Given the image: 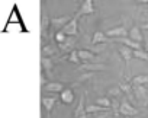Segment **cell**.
I'll return each mask as SVG.
<instances>
[{
	"instance_id": "8",
	"label": "cell",
	"mask_w": 148,
	"mask_h": 118,
	"mask_svg": "<svg viewBox=\"0 0 148 118\" xmlns=\"http://www.w3.org/2000/svg\"><path fill=\"white\" fill-rule=\"evenodd\" d=\"M80 72H102L105 70V66L100 63H83L79 67Z\"/></svg>"
},
{
	"instance_id": "3",
	"label": "cell",
	"mask_w": 148,
	"mask_h": 118,
	"mask_svg": "<svg viewBox=\"0 0 148 118\" xmlns=\"http://www.w3.org/2000/svg\"><path fill=\"white\" fill-rule=\"evenodd\" d=\"M119 114L121 115H123L125 118L126 117H135V115H138V109L132 105V104H129L128 101H123V102H121V108H119Z\"/></svg>"
},
{
	"instance_id": "26",
	"label": "cell",
	"mask_w": 148,
	"mask_h": 118,
	"mask_svg": "<svg viewBox=\"0 0 148 118\" xmlns=\"http://www.w3.org/2000/svg\"><path fill=\"white\" fill-rule=\"evenodd\" d=\"M134 58L148 61V52H147L145 50H136V51H134Z\"/></svg>"
},
{
	"instance_id": "12",
	"label": "cell",
	"mask_w": 148,
	"mask_h": 118,
	"mask_svg": "<svg viewBox=\"0 0 148 118\" xmlns=\"http://www.w3.org/2000/svg\"><path fill=\"white\" fill-rule=\"evenodd\" d=\"M118 42H121L122 45H125V47H128V48H131V50H134V51H136V50H144L142 47H141V44H138V42H135V41H132L131 38H118L116 39Z\"/></svg>"
},
{
	"instance_id": "30",
	"label": "cell",
	"mask_w": 148,
	"mask_h": 118,
	"mask_svg": "<svg viewBox=\"0 0 148 118\" xmlns=\"http://www.w3.org/2000/svg\"><path fill=\"white\" fill-rule=\"evenodd\" d=\"M144 50L148 52V39H147V41H145V44H144Z\"/></svg>"
},
{
	"instance_id": "18",
	"label": "cell",
	"mask_w": 148,
	"mask_h": 118,
	"mask_svg": "<svg viewBox=\"0 0 148 118\" xmlns=\"http://www.w3.org/2000/svg\"><path fill=\"white\" fill-rule=\"evenodd\" d=\"M86 111H87V114H103L108 109L100 106V105H97V104H90V105L86 106Z\"/></svg>"
},
{
	"instance_id": "5",
	"label": "cell",
	"mask_w": 148,
	"mask_h": 118,
	"mask_svg": "<svg viewBox=\"0 0 148 118\" xmlns=\"http://www.w3.org/2000/svg\"><path fill=\"white\" fill-rule=\"evenodd\" d=\"M84 99H86V96L83 95V96H80V101H79V105H77V108H76V111H74V118H87V111H86V104H84Z\"/></svg>"
},
{
	"instance_id": "21",
	"label": "cell",
	"mask_w": 148,
	"mask_h": 118,
	"mask_svg": "<svg viewBox=\"0 0 148 118\" xmlns=\"http://www.w3.org/2000/svg\"><path fill=\"white\" fill-rule=\"evenodd\" d=\"M49 23H51V19L45 13H42V16H41V32H42V37H45V32L48 31Z\"/></svg>"
},
{
	"instance_id": "15",
	"label": "cell",
	"mask_w": 148,
	"mask_h": 118,
	"mask_svg": "<svg viewBox=\"0 0 148 118\" xmlns=\"http://www.w3.org/2000/svg\"><path fill=\"white\" fill-rule=\"evenodd\" d=\"M106 41H108V37H106V34L102 32V31H96V32L93 34V37H92V44H93V45L105 44Z\"/></svg>"
},
{
	"instance_id": "20",
	"label": "cell",
	"mask_w": 148,
	"mask_h": 118,
	"mask_svg": "<svg viewBox=\"0 0 148 118\" xmlns=\"http://www.w3.org/2000/svg\"><path fill=\"white\" fill-rule=\"evenodd\" d=\"M41 66H42V70H44V72L51 73V70H52V67H54V63H52L51 58L42 57V58H41Z\"/></svg>"
},
{
	"instance_id": "27",
	"label": "cell",
	"mask_w": 148,
	"mask_h": 118,
	"mask_svg": "<svg viewBox=\"0 0 148 118\" xmlns=\"http://www.w3.org/2000/svg\"><path fill=\"white\" fill-rule=\"evenodd\" d=\"M122 93V89H121V86H113V88H109V90H108V95H110V96H119Z\"/></svg>"
},
{
	"instance_id": "10",
	"label": "cell",
	"mask_w": 148,
	"mask_h": 118,
	"mask_svg": "<svg viewBox=\"0 0 148 118\" xmlns=\"http://www.w3.org/2000/svg\"><path fill=\"white\" fill-rule=\"evenodd\" d=\"M60 99H61L62 104H65V105H71L73 101H74V92H73L70 88H65V89L60 93Z\"/></svg>"
},
{
	"instance_id": "25",
	"label": "cell",
	"mask_w": 148,
	"mask_h": 118,
	"mask_svg": "<svg viewBox=\"0 0 148 118\" xmlns=\"http://www.w3.org/2000/svg\"><path fill=\"white\" fill-rule=\"evenodd\" d=\"M67 35L62 32V31H57L55 34H54V39H55V42L58 44V45H61V44H64L65 41H67Z\"/></svg>"
},
{
	"instance_id": "2",
	"label": "cell",
	"mask_w": 148,
	"mask_h": 118,
	"mask_svg": "<svg viewBox=\"0 0 148 118\" xmlns=\"http://www.w3.org/2000/svg\"><path fill=\"white\" fill-rule=\"evenodd\" d=\"M61 31H62L67 37H76V35L79 34V18L74 16Z\"/></svg>"
},
{
	"instance_id": "17",
	"label": "cell",
	"mask_w": 148,
	"mask_h": 118,
	"mask_svg": "<svg viewBox=\"0 0 148 118\" xmlns=\"http://www.w3.org/2000/svg\"><path fill=\"white\" fill-rule=\"evenodd\" d=\"M147 83H148V76L147 75H138V76L132 77V80H131L132 86H144Z\"/></svg>"
},
{
	"instance_id": "6",
	"label": "cell",
	"mask_w": 148,
	"mask_h": 118,
	"mask_svg": "<svg viewBox=\"0 0 148 118\" xmlns=\"http://www.w3.org/2000/svg\"><path fill=\"white\" fill-rule=\"evenodd\" d=\"M79 57L82 63H96V54L89 50H79Z\"/></svg>"
},
{
	"instance_id": "9",
	"label": "cell",
	"mask_w": 148,
	"mask_h": 118,
	"mask_svg": "<svg viewBox=\"0 0 148 118\" xmlns=\"http://www.w3.org/2000/svg\"><path fill=\"white\" fill-rule=\"evenodd\" d=\"M73 18H70V16H60V18H52L51 19V25L54 26V28H57V31H61L70 21H71Z\"/></svg>"
},
{
	"instance_id": "1",
	"label": "cell",
	"mask_w": 148,
	"mask_h": 118,
	"mask_svg": "<svg viewBox=\"0 0 148 118\" xmlns=\"http://www.w3.org/2000/svg\"><path fill=\"white\" fill-rule=\"evenodd\" d=\"M105 34H106L108 38H115V39H118V38H126V37L129 35V31H128L123 25H121V26L108 29Z\"/></svg>"
},
{
	"instance_id": "23",
	"label": "cell",
	"mask_w": 148,
	"mask_h": 118,
	"mask_svg": "<svg viewBox=\"0 0 148 118\" xmlns=\"http://www.w3.org/2000/svg\"><path fill=\"white\" fill-rule=\"evenodd\" d=\"M57 52V48L54 47V45H51V44H48V45H44L42 47V57H51V55H54Z\"/></svg>"
},
{
	"instance_id": "31",
	"label": "cell",
	"mask_w": 148,
	"mask_h": 118,
	"mask_svg": "<svg viewBox=\"0 0 148 118\" xmlns=\"http://www.w3.org/2000/svg\"><path fill=\"white\" fill-rule=\"evenodd\" d=\"M97 118H106V112H105V114H102V115H100V117H97Z\"/></svg>"
},
{
	"instance_id": "13",
	"label": "cell",
	"mask_w": 148,
	"mask_h": 118,
	"mask_svg": "<svg viewBox=\"0 0 148 118\" xmlns=\"http://www.w3.org/2000/svg\"><path fill=\"white\" fill-rule=\"evenodd\" d=\"M47 92H51V93H61L65 88L61 82H48V85L44 88Z\"/></svg>"
},
{
	"instance_id": "19",
	"label": "cell",
	"mask_w": 148,
	"mask_h": 118,
	"mask_svg": "<svg viewBox=\"0 0 148 118\" xmlns=\"http://www.w3.org/2000/svg\"><path fill=\"white\" fill-rule=\"evenodd\" d=\"M74 44H76V38H74V37H68L67 41L60 45V50H61V51H70V52H71Z\"/></svg>"
},
{
	"instance_id": "29",
	"label": "cell",
	"mask_w": 148,
	"mask_h": 118,
	"mask_svg": "<svg viewBox=\"0 0 148 118\" xmlns=\"http://www.w3.org/2000/svg\"><path fill=\"white\" fill-rule=\"evenodd\" d=\"M121 86V89L122 90H125V92H129V89H131V86L129 85H119Z\"/></svg>"
},
{
	"instance_id": "28",
	"label": "cell",
	"mask_w": 148,
	"mask_h": 118,
	"mask_svg": "<svg viewBox=\"0 0 148 118\" xmlns=\"http://www.w3.org/2000/svg\"><path fill=\"white\" fill-rule=\"evenodd\" d=\"M112 108H113L115 114H118V112H119V108H121V104H119L116 99H113V101H112Z\"/></svg>"
},
{
	"instance_id": "4",
	"label": "cell",
	"mask_w": 148,
	"mask_h": 118,
	"mask_svg": "<svg viewBox=\"0 0 148 118\" xmlns=\"http://www.w3.org/2000/svg\"><path fill=\"white\" fill-rule=\"evenodd\" d=\"M95 10L96 9H95V5H93V0H84V2L82 3V6H80V9L76 13V18L92 15V13H95Z\"/></svg>"
},
{
	"instance_id": "24",
	"label": "cell",
	"mask_w": 148,
	"mask_h": 118,
	"mask_svg": "<svg viewBox=\"0 0 148 118\" xmlns=\"http://www.w3.org/2000/svg\"><path fill=\"white\" fill-rule=\"evenodd\" d=\"M95 104H97V105H100V106H103V108H106V109L112 108V101H110V99H109L108 96H102V98H97Z\"/></svg>"
},
{
	"instance_id": "7",
	"label": "cell",
	"mask_w": 148,
	"mask_h": 118,
	"mask_svg": "<svg viewBox=\"0 0 148 118\" xmlns=\"http://www.w3.org/2000/svg\"><path fill=\"white\" fill-rule=\"evenodd\" d=\"M118 52L121 54V57L123 58V61H125V64L128 67L129 61L134 58V50H131V48H128L125 45H121V47H118Z\"/></svg>"
},
{
	"instance_id": "22",
	"label": "cell",
	"mask_w": 148,
	"mask_h": 118,
	"mask_svg": "<svg viewBox=\"0 0 148 118\" xmlns=\"http://www.w3.org/2000/svg\"><path fill=\"white\" fill-rule=\"evenodd\" d=\"M68 61L70 63H73V64H83L82 63V60H80V57H79V51L77 50H73L70 54H68Z\"/></svg>"
},
{
	"instance_id": "11",
	"label": "cell",
	"mask_w": 148,
	"mask_h": 118,
	"mask_svg": "<svg viewBox=\"0 0 148 118\" xmlns=\"http://www.w3.org/2000/svg\"><path fill=\"white\" fill-rule=\"evenodd\" d=\"M128 38H131L132 41H135V42H138V44H141V42L144 41V35H142V32H141V29H139L138 26H132V28L129 29Z\"/></svg>"
},
{
	"instance_id": "14",
	"label": "cell",
	"mask_w": 148,
	"mask_h": 118,
	"mask_svg": "<svg viewBox=\"0 0 148 118\" xmlns=\"http://www.w3.org/2000/svg\"><path fill=\"white\" fill-rule=\"evenodd\" d=\"M134 95L138 101H147L148 99V89H145L144 86H132Z\"/></svg>"
},
{
	"instance_id": "16",
	"label": "cell",
	"mask_w": 148,
	"mask_h": 118,
	"mask_svg": "<svg viewBox=\"0 0 148 118\" xmlns=\"http://www.w3.org/2000/svg\"><path fill=\"white\" fill-rule=\"evenodd\" d=\"M42 105H44V108L47 109V112L49 114L51 111H52V108H54V105H55V102H57V98H52V96H42Z\"/></svg>"
}]
</instances>
